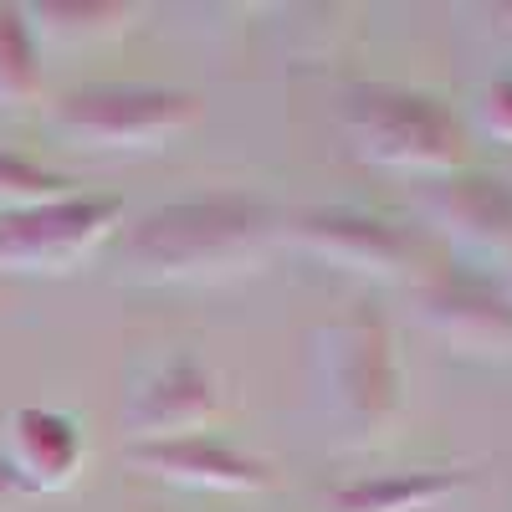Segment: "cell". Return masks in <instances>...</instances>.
Wrapping results in <instances>:
<instances>
[{
    "label": "cell",
    "instance_id": "cell-6",
    "mask_svg": "<svg viewBox=\"0 0 512 512\" xmlns=\"http://www.w3.org/2000/svg\"><path fill=\"white\" fill-rule=\"evenodd\" d=\"M415 318L461 359L512 364V292L487 272H431L415 287Z\"/></svg>",
    "mask_w": 512,
    "mask_h": 512
},
{
    "label": "cell",
    "instance_id": "cell-12",
    "mask_svg": "<svg viewBox=\"0 0 512 512\" xmlns=\"http://www.w3.org/2000/svg\"><path fill=\"white\" fill-rule=\"evenodd\" d=\"M36 47H98V41H118L123 31H134L144 6H123V0H41V6H21Z\"/></svg>",
    "mask_w": 512,
    "mask_h": 512
},
{
    "label": "cell",
    "instance_id": "cell-16",
    "mask_svg": "<svg viewBox=\"0 0 512 512\" xmlns=\"http://www.w3.org/2000/svg\"><path fill=\"white\" fill-rule=\"evenodd\" d=\"M62 195H72V185L57 175V169L36 164V159H26V154L0 149V216H6V210H26V205L62 200Z\"/></svg>",
    "mask_w": 512,
    "mask_h": 512
},
{
    "label": "cell",
    "instance_id": "cell-11",
    "mask_svg": "<svg viewBox=\"0 0 512 512\" xmlns=\"http://www.w3.org/2000/svg\"><path fill=\"white\" fill-rule=\"evenodd\" d=\"M11 477L21 482V492H62L77 482L82 461H88V446H82L77 420L62 410H11L6 420V456Z\"/></svg>",
    "mask_w": 512,
    "mask_h": 512
},
{
    "label": "cell",
    "instance_id": "cell-14",
    "mask_svg": "<svg viewBox=\"0 0 512 512\" xmlns=\"http://www.w3.org/2000/svg\"><path fill=\"white\" fill-rule=\"evenodd\" d=\"M282 52L292 62H328L354 41L359 21L349 6H292L282 11Z\"/></svg>",
    "mask_w": 512,
    "mask_h": 512
},
{
    "label": "cell",
    "instance_id": "cell-1",
    "mask_svg": "<svg viewBox=\"0 0 512 512\" xmlns=\"http://www.w3.org/2000/svg\"><path fill=\"white\" fill-rule=\"evenodd\" d=\"M282 210L216 190L195 200H169L118 231L113 267L128 287H216L256 272L282 241Z\"/></svg>",
    "mask_w": 512,
    "mask_h": 512
},
{
    "label": "cell",
    "instance_id": "cell-2",
    "mask_svg": "<svg viewBox=\"0 0 512 512\" xmlns=\"http://www.w3.org/2000/svg\"><path fill=\"white\" fill-rule=\"evenodd\" d=\"M313 405L344 431L349 446H384L405 415V364L395 328L359 303L313 333Z\"/></svg>",
    "mask_w": 512,
    "mask_h": 512
},
{
    "label": "cell",
    "instance_id": "cell-4",
    "mask_svg": "<svg viewBox=\"0 0 512 512\" xmlns=\"http://www.w3.org/2000/svg\"><path fill=\"white\" fill-rule=\"evenodd\" d=\"M200 98L185 88H159V82H88L67 88L47 108V128L57 139L98 154H139L169 139L190 134L200 123Z\"/></svg>",
    "mask_w": 512,
    "mask_h": 512
},
{
    "label": "cell",
    "instance_id": "cell-18",
    "mask_svg": "<svg viewBox=\"0 0 512 512\" xmlns=\"http://www.w3.org/2000/svg\"><path fill=\"white\" fill-rule=\"evenodd\" d=\"M16 497H26V492H21V482L11 477V466L0 461V507H6V502H16Z\"/></svg>",
    "mask_w": 512,
    "mask_h": 512
},
{
    "label": "cell",
    "instance_id": "cell-13",
    "mask_svg": "<svg viewBox=\"0 0 512 512\" xmlns=\"http://www.w3.org/2000/svg\"><path fill=\"white\" fill-rule=\"evenodd\" d=\"M466 487V472H369L328 492L333 512H431Z\"/></svg>",
    "mask_w": 512,
    "mask_h": 512
},
{
    "label": "cell",
    "instance_id": "cell-15",
    "mask_svg": "<svg viewBox=\"0 0 512 512\" xmlns=\"http://www.w3.org/2000/svg\"><path fill=\"white\" fill-rule=\"evenodd\" d=\"M41 93V47L21 6H0V108H21Z\"/></svg>",
    "mask_w": 512,
    "mask_h": 512
},
{
    "label": "cell",
    "instance_id": "cell-17",
    "mask_svg": "<svg viewBox=\"0 0 512 512\" xmlns=\"http://www.w3.org/2000/svg\"><path fill=\"white\" fill-rule=\"evenodd\" d=\"M472 123H477V134H482V139L512 149V72L492 77L487 88L477 93V103H472Z\"/></svg>",
    "mask_w": 512,
    "mask_h": 512
},
{
    "label": "cell",
    "instance_id": "cell-7",
    "mask_svg": "<svg viewBox=\"0 0 512 512\" xmlns=\"http://www.w3.org/2000/svg\"><path fill=\"white\" fill-rule=\"evenodd\" d=\"M282 236L313 262L354 272V277H374V282H400L415 262V241L395 221L369 216V210H354V205L297 210V216L282 221Z\"/></svg>",
    "mask_w": 512,
    "mask_h": 512
},
{
    "label": "cell",
    "instance_id": "cell-19",
    "mask_svg": "<svg viewBox=\"0 0 512 512\" xmlns=\"http://www.w3.org/2000/svg\"><path fill=\"white\" fill-rule=\"evenodd\" d=\"M492 16H497V31H502V36H512V6H497Z\"/></svg>",
    "mask_w": 512,
    "mask_h": 512
},
{
    "label": "cell",
    "instance_id": "cell-3",
    "mask_svg": "<svg viewBox=\"0 0 512 512\" xmlns=\"http://www.w3.org/2000/svg\"><path fill=\"white\" fill-rule=\"evenodd\" d=\"M344 128L359 159L395 169V175H461L472 159L466 123L431 93L364 82L344 98Z\"/></svg>",
    "mask_w": 512,
    "mask_h": 512
},
{
    "label": "cell",
    "instance_id": "cell-9",
    "mask_svg": "<svg viewBox=\"0 0 512 512\" xmlns=\"http://www.w3.org/2000/svg\"><path fill=\"white\" fill-rule=\"evenodd\" d=\"M216 415H221L216 369H205L190 354H175L134 384V395L123 405V431H128V446L180 441V436H200Z\"/></svg>",
    "mask_w": 512,
    "mask_h": 512
},
{
    "label": "cell",
    "instance_id": "cell-10",
    "mask_svg": "<svg viewBox=\"0 0 512 512\" xmlns=\"http://www.w3.org/2000/svg\"><path fill=\"white\" fill-rule=\"evenodd\" d=\"M128 466L139 477L169 482V487H190V492H267L277 477L262 456H251L221 436H180V441H149V446H128Z\"/></svg>",
    "mask_w": 512,
    "mask_h": 512
},
{
    "label": "cell",
    "instance_id": "cell-8",
    "mask_svg": "<svg viewBox=\"0 0 512 512\" xmlns=\"http://www.w3.org/2000/svg\"><path fill=\"white\" fill-rule=\"evenodd\" d=\"M431 221L461 256L497 272V282L512 292V185L497 175H446L441 185L425 190L420 200Z\"/></svg>",
    "mask_w": 512,
    "mask_h": 512
},
{
    "label": "cell",
    "instance_id": "cell-5",
    "mask_svg": "<svg viewBox=\"0 0 512 512\" xmlns=\"http://www.w3.org/2000/svg\"><path fill=\"white\" fill-rule=\"evenodd\" d=\"M123 226V200L113 195H62L0 216V272L16 277H67L113 241Z\"/></svg>",
    "mask_w": 512,
    "mask_h": 512
}]
</instances>
